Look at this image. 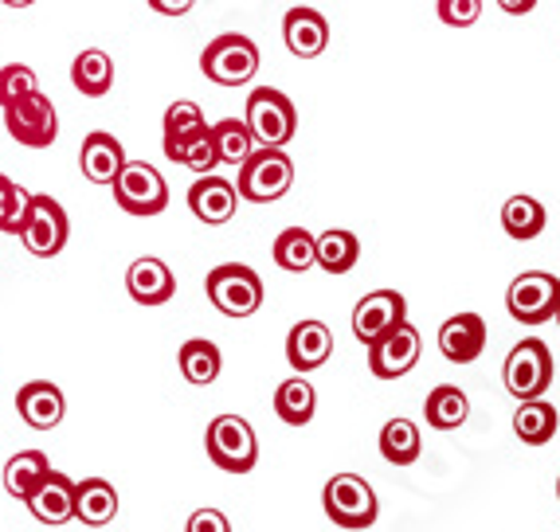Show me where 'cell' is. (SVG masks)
Segmentation results:
<instances>
[{"instance_id":"cell-1","label":"cell","mask_w":560,"mask_h":532,"mask_svg":"<svg viewBox=\"0 0 560 532\" xmlns=\"http://www.w3.org/2000/svg\"><path fill=\"white\" fill-rule=\"evenodd\" d=\"M205 450L224 474H252L255 462H259V439H255V427L243 415H215L208 423Z\"/></svg>"},{"instance_id":"cell-2","label":"cell","mask_w":560,"mask_h":532,"mask_svg":"<svg viewBox=\"0 0 560 532\" xmlns=\"http://www.w3.org/2000/svg\"><path fill=\"white\" fill-rule=\"evenodd\" d=\"M294 185V161L275 145H259L252 157L240 165V197L247 204H275Z\"/></svg>"},{"instance_id":"cell-3","label":"cell","mask_w":560,"mask_h":532,"mask_svg":"<svg viewBox=\"0 0 560 532\" xmlns=\"http://www.w3.org/2000/svg\"><path fill=\"white\" fill-rule=\"evenodd\" d=\"M322 505H326V517L337 529H373L376 517H381V501H376L373 486L357 474H334L322 489Z\"/></svg>"},{"instance_id":"cell-4","label":"cell","mask_w":560,"mask_h":532,"mask_svg":"<svg viewBox=\"0 0 560 532\" xmlns=\"http://www.w3.org/2000/svg\"><path fill=\"white\" fill-rule=\"evenodd\" d=\"M208 302H212L224 318H252L262 306V279L243 267V262H224V267H212L205 279Z\"/></svg>"},{"instance_id":"cell-5","label":"cell","mask_w":560,"mask_h":532,"mask_svg":"<svg viewBox=\"0 0 560 532\" xmlns=\"http://www.w3.org/2000/svg\"><path fill=\"white\" fill-rule=\"evenodd\" d=\"M552 353L545 341L537 336H525L522 345L510 348L505 356V368H502V380H505V392L514 395L517 403L522 400H537L552 388Z\"/></svg>"},{"instance_id":"cell-6","label":"cell","mask_w":560,"mask_h":532,"mask_svg":"<svg viewBox=\"0 0 560 532\" xmlns=\"http://www.w3.org/2000/svg\"><path fill=\"white\" fill-rule=\"evenodd\" d=\"M200 71L212 79L215 86H243L252 83L259 71V47L240 32L215 36L212 44L200 51Z\"/></svg>"},{"instance_id":"cell-7","label":"cell","mask_w":560,"mask_h":532,"mask_svg":"<svg viewBox=\"0 0 560 532\" xmlns=\"http://www.w3.org/2000/svg\"><path fill=\"white\" fill-rule=\"evenodd\" d=\"M560 306V279L549 271H525L510 282L505 289V309L517 326H545L549 318H557Z\"/></svg>"},{"instance_id":"cell-8","label":"cell","mask_w":560,"mask_h":532,"mask_svg":"<svg viewBox=\"0 0 560 532\" xmlns=\"http://www.w3.org/2000/svg\"><path fill=\"white\" fill-rule=\"evenodd\" d=\"M243 118L252 126L255 141H259V145H275V150H282V145L294 141V133H299V110H294V103H290L282 91H275V86L252 91Z\"/></svg>"},{"instance_id":"cell-9","label":"cell","mask_w":560,"mask_h":532,"mask_svg":"<svg viewBox=\"0 0 560 532\" xmlns=\"http://www.w3.org/2000/svg\"><path fill=\"white\" fill-rule=\"evenodd\" d=\"M114 204L126 215H161L168 208V185L158 168L145 161H126L114 180Z\"/></svg>"},{"instance_id":"cell-10","label":"cell","mask_w":560,"mask_h":532,"mask_svg":"<svg viewBox=\"0 0 560 532\" xmlns=\"http://www.w3.org/2000/svg\"><path fill=\"white\" fill-rule=\"evenodd\" d=\"M4 130H9L12 141L28 145V150H47L59 138V114L47 94L32 91L20 103L4 106Z\"/></svg>"},{"instance_id":"cell-11","label":"cell","mask_w":560,"mask_h":532,"mask_svg":"<svg viewBox=\"0 0 560 532\" xmlns=\"http://www.w3.org/2000/svg\"><path fill=\"white\" fill-rule=\"evenodd\" d=\"M420 353H423L420 329L411 326V321H400L381 341L369 345V373L376 380H400V376H408L411 368L420 365Z\"/></svg>"},{"instance_id":"cell-12","label":"cell","mask_w":560,"mask_h":532,"mask_svg":"<svg viewBox=\"0 0 560 532\" xmlns=\"http://www.w3.org/2000/svg\"><path fill=\"white\" fill-rule=\"evenodd\" d=\"M67 235H71V224H67V212L59 208V200L32 197L28 215H24V227H20L24 247H28L36 259H56V255L67 247Z\"/></svg>"},{"instance_id":"cell-13","label":"cell","mask_w":560,"mask_h":532,"mask_svg":"<svg viewBox=\"0 0 560 532\" xmlns=\"http://www.w3.org/2000/svg\"><path fill=\"white\" fill-rule=\"evenodd\" d=\"M400 321H408V298H404L400 289H373L353 309V336L369 348L388 329L400 326Z\"/></svg>"},{"instance_id":"cell-14","label":"cell","mask_w":560,"mask_h":532,"mask_svg":"<svg viewBox=\"0 0 560 532\" xmlns=\"http://www.w3.org/2000/svg\"><path fill=\"white\" fill-rule=\"evenodd\" d=\"M240 200H243L240 188L228 177H215V173H205L197 185L188 188V208H192V215L208 227L228 224L235 215V208H240Z\"/></svg>"},{"instance_id":"cell-15","label":"cell","mask_w":560,"mask_h":532,"mask_svg":"<svg viewBox=\"0 0 560 532\" xmlns=\"http://www.w3.org/2000/svg\"><path fill=\"white\" fill-rule=\"evenodd\" d=\"M75 494H79V482H71L67 474L51 470L44 486H39L24 505H28V513L36 517L39 524L59 529V524L75 521Z\"/></svg>"},{"instance_id":"cell-16","label":"cell","mask_w":560,"mask_h":532,"mask_svg":"<svg viewBox=\"0 0 560 532\" xmlns=\"http://www.w3.org/2000/svg\"><path fill=\"white\" fill-rule=\"evenodd\" d=\"M329 353H334V333H329L326 321L306 318V321H299V326L290 329L287 360H290V368H294V373H314V368L326 365Z\"/></svg>"},{"instance_id":"cell-17","label":"cell","mask_w":560,"mask_h":532,"mask_svg":"<svg viewBox=\"0 0 560 532\" xmlns=\"http://www.w3.org/2000/svg\"><path fill=\"white\" fill-rule=\"evenodd\" d=\"M16 411L32 430H56L63 423L67 400L51 380H32L16 392Z\"/></svg>"},{"instance_id":"cell-18","label":"cell","mask_w":560,"mask_h":532,"mask_svg":"<svg viewBox=\"0 0 560 532\" xmlns=\"http://www.w3.org/2000/svg\"><path fill=\"white\" fill-rule=\"evenodd\" d=\"M79 168L91 185H114L118 173L126 168V150L121 141L106 130H94L83 138V150H79Z\"/></svg>"},{"instance_id":"cell-19","label":"cell","mask_w":560,"mask_h":532,"mask_svg":"<svg viewBox=\"0 0 560 532\" xmlns=\"http://www.w3.org/2000/svg\"><path fill=\"white\" fill-rule=\"evenodd\" d=\"M282 39H287V47L299 59H318L329 47V20L318 9L299 4V9H290L287 20H282Z\"/></svg>"},{"instance_id":"cell-20","label":"cell","mask_w":560,"mask_h":532,"mask_svg":"<svg viewBox=\"0 0 560 532\" xmlns=\"http://www.w3.org/2000/svg\"><path fill=\"white\" fill-rule=\"evenodd\" d=\"M486 348V321L478 314H455L440 326V353L451 365H470Z\"/></svg>"},{"instance_id":"cell-21","label":"cell","mask_w":560,"mask_h":532,"mask_svg":"<svg viewBox=\"0 0 560 532\" xmlns=\"http://www.w3.org/2000/svg\"><path fill=\"white\" fill-rule=\"evenodd\" d=\"M126 289L138 306H165L173 294H177V274L168 271L165 262L145 255L126 271Z\"/></svg>"},{"instance_id":"cell-22","label":"cell","mask_w":560,"mask_h":532,"mask_svg":"<svg viewBox=\"0 0 560 532\" xmlns=\"http://www.w3.org/2000/svg\"><path fill=\"white\" fill-rule=\"evenodd\" d=\"M118 517V494L106 477H86L75 494V521L86 529H106Z\"/></svg>"},{"instance_id":"cell-23","label":"cell","mask_w":560,"mask_h":532,"mask_svg":"<svg viewBox=\"0 0 560 532\" xmlns=\"http://www.w3.org/2000/svg\"><path fill=\"white\" fill-rule=\"evenodd\" d=\"M51 474V462H47L44 450H20V454L9 458V466H4V489L20 501H28L39 486L47 482Z\"/></svg>"},{"instance_id":"cell-24","label":"cell","mask_w":560,"mask_h":532,"mask_svg":"<svg viewBox=\"0 0 560 532\" xmlns=\"http://www.w3.org/2000/svg\"><path fill=\"white\" fill-rule=\"evenodd\" d=\"M467 415H470V400L455 383H440V388L423 400V419L435 430H458L467 423Z\"/></svg>"},{"instance_id":"cell-25","label":"cell","mask_w":560,"mask_h":532,"mask_svg":"<svg viewBox=\"0 0 560 532\" xmlns=\"http://www.w3.org/2000/svg\"><path fill=\"white\" fill-rule=\"evenodd\" d=\"M557 427H560L557 407L545 403V395H537V400H522V407H517V415H514L517 439L529 442V447H545V442L557 435Z\"/></svg>"},{"instance_id":"cell-26","label":"cell","mask_w":560,"mask_h":532,"mask_svg":"<svg viewBox=\"0 0 560 532\" xmlns=\"http://www.w3.org/2000/svg\"><path fill=\"white\" fill-rule=\"evenodd\" d=\"M271 255L282 271L306 274L310 267H318V239H314L306 227H287V232H279V239H275Z\"/></svg>"},{"instance_id":"cell-27","label":"cell","mask_w":560,"mask_h":532,"mask_svg":"<svg viewBox=\"0 0 560 532\" xmlns=\"http://www.w3.org/2000/svg\"><path fill=\"white\" fill-rule=\"evenodd\" d=\"M71 83L86 98H103L114 86V59L98 47H86L83 56H75V63H71Z\"/></svg>"},{"instance_id":"cell-28","label":"cell","mask_w":560,"mask_h":532,"mask_svg":"<svg viewBox=\"0 0 560 532\" xmlns=\"http://www.w3.org/2000/svg\"><path fill=\"white\" fill-rule=\"evenodd\" d=\"M314 411H318V395L310 388V380L294 376V380L279 383V392H275V415H279L287 427H306L314 419Z\"/></svg>"},{"instance_id":"cell-29","label":"cell","mask_w":560,"mask_h":532,"mask_svg":"<svg viewBox=\"0 0 560 532\" xmlns=\"http://www.w3.org/2000/svg\"><path fill=\"white\" fill-rule=\"evenodd\" d=\"M177 360H180V376H185L188 383H197V388L215 383V376H220V368H224V360H220V348H215L212 341H205V336H192V341H185Z\"/></svg>"},{"instance_id":"cell-30","label":"cell","mask_w":560,"mask_h":532,"mask_svg":"<svg viewBox=\"0 0 560 532\" xmlns=\"http://www.w3.org/2000/svg\"><path fill=\"white\" fill-rule=\"evenodd\" d=\"M545 220H549V215H545V204L541 200H533V197H522V192H517V197H510L502 204V227H505V235H510V239H537V235L545 232Z\"/></svg>"},{"instance_id":"cell-31","label":"cell","mask_w":560,"mask_h":532,"mask_svg":"<svg viewBox=\"0 0 560 532\" xmlns=\"http://www.w3.org/2000/svg\"><path fill=\"white\" fill-rule=\"evenodd\" d=\"M361 259V239L346 227H329L326 235H318V267L329 274H349Z\"/></svg>"},{"instance_id":"cell-32","label":"cell","mask_w":560,"mask_h":532,"mask_svg":"<svg viewBox=\"0 0 560 532\" xmlns=\"http://www.w3.org/2000/svg\"><path fill=\"white\" fill-rule=\"evenodd\" d=\"M212 133H215V145H220V165L240 168L243 161L259 150V141H255L247 118H243V122H240V118H224V122L212 126Z\"/></svg>"},{"instance_id":"cell-33","label":"cell","mask_w":560,"mask_h":532,"mask_svg":"<svg viewBox=\"0 0 560 532\" xmlns=\"http://www.w3.org/2000/svg\"><path fill=\"white\" fill-rule=\"evenodd\" d=\"M423 450V439H420V427L411 419H393L384 423L381 430V454L393 462V466H411Z\"/></svg>"},{"instance_id":"cell-34","label":"cell","mask_w":560,"mask_h":532,"mask_svg":"<svg viewBox=\"0 0 560 532\" xmlns=\"http://www.w3.org/2000/svg\"><path fill=\"white\" fill-rule=\"evenodd\" d=\"M165 157L177 161V165H185V168H192V173H215V165H220V145H215L212 126L200 130V133H192V138L180 141V145H168Z\"/></svg>"},{"instance_id":"cell-35","label":"cell","mask_w":560,"mask_h":532,"mask_svg":"<svg viewBox=\"0 0 560 532\" xmlns=\"http://www.w3.org/2000/svg\"><path fill=\"white\" fill-rule=\"evenodd\" d=\"M200 130H208V122H205V114H200L197 103L180 98V103H173L165 110V150L168 145H180V141H188Z\"/></svg>"},{"instance_id":"cell-36","label":"cell","mask_w":560,"mask_h":532,"mask_svg":"<svg viewBox=\"0 0 560 532\" xmlns=\"http://www.w3.org/2000/svg\"><path fill=\"white\" fill-rule=\"evenodd\" d=\"M28 204H32V192H24L16 180L0 177V232L20 235L24 215H28Z\"/></svg>"},{"instance_id":"cell-37","label":"cell","mask_w":560,"mask_h":532,"mask_svg":"<svg viewBox=\"0 0 560 532\" xmlns=\"http://www.w3.org/2000/svg\"><path fill=\"white\" fill-rule=\"evenodd\" d=\"M39 91V79L32 67L24 63H9V67H0V106H12L20 103L24 94Z\"/></svg>"},{"instance_id":"cell-38","label":"cell","mask_w":560,"mask_h":532,"mask_svg":"<svg viewBox=\"0 0 560 532\" xmlns=\"http://www.w3.org/2000/svg\"><path fill=\"white\" fill-rule=\"evenodd\" d=\"M435 12H440V20L447 28H470L482 16V0H440Z\"/></svg>"},{"instance_id":"cell-39","label":"cell","mask_w":560,"mask_h":532,"mask_svg":"<svg viewBox=\"0 0 560 532\" xmlns=\"http://www.w3.org/2000/svg\"><path fill=\"white\" fill-rule=\"evenodd\" d=\"M188 532H232V524H228L224 513H215V509H200L188 521Z\"/></svg>"},{"instance_id":"cell-40","label":"cell","mask_w":560,"mask_h":532,"mask_svg":"<svg viewBox=\"0 0 560 532\" xmlns=\"http://www.w3.org/2000/svg\"><path fill=\"white\" fill-rule=\"evenodd\" d=\"M192 4H197V0H150V9L161 12V16H185Z\"/></svg>"},{"instance_id":"cell-41","label":"cell","mask_w":560,"mask_h":532,"mask_svg":"<svg viewBox=\"0 0 560 532\" xmlns=\"http://www.w3.org/2000/svg\"><path fill=\"white\" fill-rule=\"evenodd\" d=\"M498 9H502L505 16H525V12L537 9V0H498Z\"/></svg>"},{"instance_id":"cell-42","label":"cell","mask_w":560,"mask_h":532,"mask_svg":"<svg viewBox=\"0 0 560 532\" xmlns=\"http://www.w3.org/2000/svg\"><path fill=\"white\" fill-rule=\"evenodd\" d=\"M0 4H9V9H28V4H36V0H0Z\"/></svg>"},{"instance_id":"cell-43","label":"cell","mask_w":560,"mask_h":532,"mask_svg":"<svg viewBox=\"0 0 560 532\" xmlns=\"http://www.w3.org/2000/svg\"><path fill=\"white\" fill-rule=\"evenodd\" d=\"M557 326H560V306H557Z\"/></svg>"},{"instance_id":"cell-44","label":"cell","mask_w":560,"mask_h":532,"mask_svg":"<svg viewBox=\"0 0 560 532\" xmlns=\"http://www.w3.org/2000/svg\"><path fill=\"white\" fill-rule=\"evenodd\" d=\"M557 497H560V477H557Z\"/></svg>"}]
</instances>
